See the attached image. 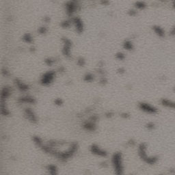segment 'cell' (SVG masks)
Segmentation results:
<instances>
[{"mask_svg":"<svg viewBox=\"0 0 175 175\" xmlns=\"http://www.w3.org/2000/svg\"><path fill=\"white\" fill-rule=\"evenodd\" d=\"M138 153L140 158L144 163L149 165H155L157 163L159 158L157 156H151L147 154V145L144 142L139 144L138 147Z\"/></svg>","mask_w":175,"mask_h":175,"instance_id":"cell-1","label":"cell"},{"mask_svg":"<svg viewBox=\"0 0 175 175\" xmlns=\"http://www.w3.org/2000/svg\"><path fill=\"white\" fill-rule=\"evenodd\" d=\"M111 165L116 174L120 175L124 173V165L122 155L120 152H116L113 154L111 159Z\"/></svg>","mask_w":175,"mask_h":175,"instance_id":"cell-2","label":"cell"},{"mask_svg":"<svg viewBox=\"0 0 175 175\" xmlns=\"http://www.w3.org/2000/svg\"><path fill=\"white\" fill-rule=\"evenodd\" d=\"M138 108L140 111L150 115H155L158 113V109L155 106L147 102H140L138 103Z\"/></svg>","mask_w":175,"mask_h":175,"instance_id":"cell-3","label":"cell"},{"mask_svg":"<svg viewBox=\"0 0 175 175\" xmlns=\"http://www.w3.org/2000/svg\"><path fill=\"white\" fill-rule=\"evenodd\" d=\"M55 72L52 71L47 72L43 75L42 78L41 79V84L43 85V86H48V85L51 84L53 81L54 77H55Z\"/></svg>","mask_w":175,"mask_h":175,"instance_id":"cell-4","label":"cell"},{"mask_svg":"<svg viewBox=\"0 0 175 175\" xmlns=\"http://www.w3.org/2000/svg\"><path fill=\"white\" fill-rule=\"evenodd\" d=\"M91 151L93 154L100 157H106L107 156V151L99 147L97 144H92L91 147Z\"/></svg>","mask_w":175,"mask_h":175,"instance_id":"cell-5","label":"cell"},{"mask_svg":"<svg viewBox=\"0 0 175 175\" xmlns=\"http://www.w3.org/2000/svg\"><path fill=\"white\" fill-rule=\"evenodd\" d=\"M160 105L162 107L175 111V101L168 98H162L160 100Z\"/></svg>","mask_w":175,"mask_h":175,"instance_id":"cell-6","label":"cell"},{"mask_svg":"<svg viewBox=\"0 0 175 175\" xmlns=\"http://www.w3.org/2000/svg\"><path fill=\"white\" fill-rule=\"evenodd\" d=\"M152 29L154 34L159 38L164 39V38H165L166 36V32L165 30H164L161 26H158V25H155V26L152 27Z\"/></svg>","mask_w":175,"mask_h":175,"instance_id":"cell-7","label":"cell"},{"mask_svg":"<svg viewBox=\"0 0 175 175\" xmlns=\"http://www.w3.org/2000/svg\"><path fill=\"white\" fill-rule=\"evenodd\" d=\"M25 115H26L27 119H28L32 123H36L37 117L36 116L34 111L30 108H26L25 109Z\"/></svg>","mask_w":175,"mask_h":175,"instance_id":"cell-8","label":"cell"},{"mask_svg":"<svg viewBox=\"0 0 175 175\" xmlns=\"http://www.w3.org/2000/svg\"><path fill=\"white\" fill-rule=\"evenodd\" d=\"M64 46L63 47V54L65 55V56L68 57L70 56V49H71V43L69 40L67 39H64Z\"/></svg>","mask_w":175,"mask_h":175,"instance_id":"cell-9","label":"cell"},{"mask_svg":"<svg viewBox=\"0 0 175 175\" xmlns=\"http://www.w3.org/2000/svg\"><path fill=\"white\" fill-rule=\"evenodd\" d=\"M19 103H30V104H35L36 103V99L31 96H25L21 97L19 99Z\"/></svg>","mask_w":175,"mask_h":175,"instance_id":"cell-10","label":"cell"},{"mask_svg":"<svg viewBox=\"0 0 175 175\" xmlns=\"http://www.w3.org/2000/svg\"><path fill=\"white\" fill-rule=\"evenodd\" d=\"M73 23L77 32L82 33L83 30H84V26H83V23L81 21V19H79V18H75V19H73Z\"/></svg>","mask_w":175,"mask_h":175,"instance_id":"cell-11","label":"cell"},{"mask_svg":"<svg viewBox=\"0 0 175 175\" xmlns=\"http://www.w3.org/2000/svg\"><path fill=\"white\" fill-rule=\"evenodd\" d=\"M10 95V88L9 87H4L1 90V101H6V99L8 98Z\"/></svg>","mask_w":175,"mask_h":175,"instance_id":"cell-12","label":"cell"},{"mask_svg":"<svg viewBox=\"0 0 175 175\" xmlns=\"http://www.w3.org/2000/svg\"><path fill=\"white\" fill-rule=\"evenodd\" d=\"M122 47L126 51H131L134 49V45L130 40H125L122 44Z\"/></svg>","mask_w":175,"mask_h":175,"instance_id":"cell-13","label":"cell"},{"mask_svg":"<svg viewBox=\"0 0 175 175\" xmlns=\"http://www.w3.org/2000/svg\"><path fill=\"white\" fill-rule=\"evenodd\" d=\"M15 84L17 86L18 88H19V91H21V92H26L29 90V86L28 85H27L24 83H23L22 82L19 80V79H15Z\"/></svg>","mask_w":175,"mask_h":175,"instance_id":"cell-14","label":"cell"},{"mask_svg":"<svg viewBox=\"0 0 175 175\" xmlns=\"http://www.w3.org/2000/svg\"><path fill=\"white\" fill-rule=\"evenodd\" d=\"M84 128L85 129L88 130V131H95L97 129V125L95 122H94L92 120V121L89 122H86L84 124Z\"/></svg>","mask_w":175,"mask_h":175,"instance_id":"cell-15","label":"cell"},{"mask_svg":"<svg viewBox=\"0 0 175 175\" xmlns=\"http://www.w3.org/2000/svg\"><path fill=\"white\" fill-rule=\"evenodd\" d=\"M147 5L143 1H136L134 3V8L136 10H142L147 8Z\"/></svg>","mask_w":175,"mask_h":175,"instance_id":"cell-16","label":"cell"},{"mask_svg":"<svg viewBox=\"0 0 175 175\" xmlns=\"http://www.w3.org/2000/svg\"><path fill=\"white\" fill-rule=\"evenodd\" d=\"M47 170L49 174H57V168L54 165H49L47 166Z\"/></svg>","mask_w":175,"mask_h":175,"instance_id":"cell-17","label":"cell"},{"mask_svg":"<svg viewBox=\"0 0 175 175\" xmlns=\"http://www.w3.org/2000/svg\"><path fill=\"white\" fill-rule=\"evenodd\" d=\"M33 141L38 147H41L43 145V142L42 139H41L39 136H34L33 137Z\"/></svg>","mask_w":175,"mask_h":175,"instance_id":"cell-18","label":"cell"},{"mask_svg":"<svg viewBox=\"0 0 175 175\" xmlns=\"http://www.w3.org/2000/svg\"><path fill=\"white\" fill-rule=\"evenodd\" d=\"M116 58L119 61H123L126 58V55L122 52H118L116 54Z\"/></svg>","mask_w":175,"mask_h":175,"instance_id":"cell-19","label":"cell"},{"mask_svg":"<svg viewBox=\"0 0 175 175\" xmlns=\"http://www.w3.org/2000/svg\"><path fill=\"white\" fill-rule=\"evenodd\" d=\"M23 40L26 43H31L32 42V37L31 36V35H30V34H26L23 36Z\"/></svg>","mask_w":175,"mask_h":175,"instance_id":"cell-20","label":"cell"},{"mask_svg":"<svg viewBox=\"0 0 175 175\" xmlns=\"http://www.w3.org/2000/svg\"><path fill=\"white\" fill-rule=\"evenodd\" d=\"M94 80V75L91 73H87L84 76V81L87 82H91Z\"/></svg>","mask_w":175,"mask_h":175,"instance_id":"cell-21","label":"cell"},{"mask_svg":"<svg viewBox=\"0 0 175 175\" xmlns=\"http://www.w3.org/2000/svg\"><path fill=\"white\" fill-rule=\"evenodd\" d=\"M145 127L148 130L151 131V130H153L155 129V124L153 122H148V123H147Z\"/></svg>","mask_w":175,"mask_h":175,"instance_id":"cell-22","label":"cell"},{"mask_svg":"<svg viewBox=\"0 0 175 175\" xmlns=\"http://www.w3.org/2000/svg\"><path fill=\"white\" fill-rule=\"evenodd\" d=\"M169 35L171 37H175V25L170 28L169 31Z\"/></svg>","mask_w":175,"mask_h":175,"instance_id":"cell-23","label":"cell"},{"mask_svg":"<svg viewBox=\"0 0 175 175\" xmlns=\"http://www.w3.org/2000/svg\"><path fill=\"white\" fill-rule=\"evenodd\" d=\"M54 103L56 105H62L63 104V101L61 99H56L55 101H54Z\"/></svg>","mask_w":175,"mask_h":175,"instance_id":"cell-24","label":"cell"},{"mask_svg":"<svg viewBox=\"0 0 175 175\" xmlns=\"http://www.w3.org/2000/svg\"><path fill=\"white\" fill-rule=\"evenodd\" d=\"M120 116H121L122 118L127 119L130 116V114H128L127 112H123V113H122L121 114H120Z\"/></svg>","mask_w":175,"mask_h":175,"instance_id":"cell-25","label":"cell"},{"mask_svg":"<svg viewBox=\"0 0 175 175\" xmlns=\"http://www.w3.org/2000/svg\"><path fill=\"white\" fill-rule=\"evenodd\" d=\"M70 25H71V23L68 22V21H64V22L62 23V26L63 27V28H68V27L70 26Z\"/></svg>","mask_w":175,"mask_h":175,"instance_id":"cell-26","label":"cell"},{"mask_svg":"<svg viewBox=\"0 0 175 175\" xmlns=\"http://www.w3.org/2000/svg\"><path fill=\"white\" fill-rule=\"evenodd\" d=\"M105 116L107 117V118H111V117L114 116V113L112 111H107V112L105 114Z\"/></svg>","mask_w":175,"mask_h":175,"instance_id":"cell-27","label":"cell"},{"mask_svg":"<svg viewBox=\"0 0 175 175\" xmlns=\"http://www.w3.org/2000/svg\"><path fill=\"white\" fill-rule=\"evenodd\" d=\"M39 32L40 34H45L47 32V29L45 27H41V28L39 29Z\"/></svg>","mask_w":175,"mask_h":175,"instance_id":"cell-28","label":"cell"},{"mask_svg":"<svg viewBox=\"0 0 175 175\" xmlns=\"http://www.w3.org/2000/svg\"><path fill=\"white\" fill-rule=\"evenodd\" d=\"M45 62H46L47 64V65H49V66H51V65L53 64V61L51 59H46Z\"/></svg>","mask_w":175,"mask_h":175,"instance_id":"cell-29","label":"cell"},{"mask_svg":"<svg viewBox=\"0 0 175 175\" xmlns=\"http://www.w3.org/2000/svg\"><path fill=\"white\" fill-rule=\"evenodd\" d=\"M84 64H85V61L84 60V59H82V58L79 59L78 64L79 65V66H84Z\"/></svg>","mask_w":175,"mask_h":175,"instance_id":"cell-30","label":"cell"},{"mask_svg":"<svg viewBox=\"0 0 175 175\" xmlns=\"http://www.w3.org/2000/svg\"><path fill=\"white\" fill-rule=\"evenodd\" d=\"M124 71H125V70L124 69V68H119V69L118 70V73H120V74H122V73H124Z\"/></svg>","mask_w":175,"mask_h":175,"instance_id":"cell-31","label":"cell"},{"mask_svg":"<svg viewBox=\"0 0 175 175\" xmlns=\"http://www.w3.org/2000/svg\"><path fill=\"white\" fill-rule=\"evenodd\" d=\"M170 2H171V5H172V8L175 10V0H170Z\"/></svg>","mask_w":175,"mask_h":175,"instance_id":"cell-32","label":"cell"},{"mask_svg":"<svg viewBox=\"0 0 175 175\" xmlns=\"http://www.w3.org/2000/svg\"><path fill=\"white\" fill-rule=\"evenodd\" d=\"M173 91H174V93H175V86L173 87Z\"/></svg>","mask_w":175,"mask_h":175,"instance_id":"cell-33","label":"cell"}]
</instances>
